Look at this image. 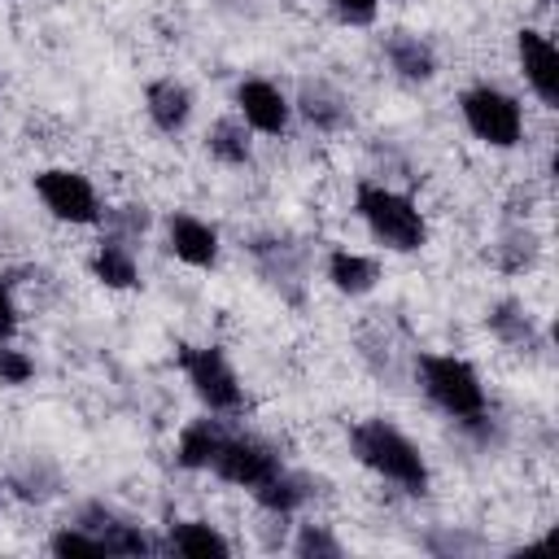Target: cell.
<instances>
[{
  "instance_id": "obj_1",
  "label": "cell",
  "mask_w": 559,
  "mask_h": 559,
  "mask_svg": "<svg viewBox=\"0 0 559 559\" xmlns=\"http://www.w3.org/2000/svg\"><path fill=\"white\" fill-rule=\"evenodd\" d=\"M415 380H419L424 397L445 419L467 428L476 441L489 445L498 437V424H493V411H489V393L480 384V371L467 358H459V354H415Z\"/></svg>"
},
{
  "instance_id": "obj_2",
  "label": "cell",
  "mask_w": 559,
  "mask_h": 559,
  "mask_svg": "<svg viewBox=\"0 0 559 559\" xmlns=\"http://www.w3.org/2000/svg\"><path fill=\"white\" fill-rule=\"evenodd\" d=\"M349 454H354L367 472H376L380 480H389L393 489H402V493H411V498H424V493L432 489V472H428L424 450H419L393 419H380V415L358 419V424L349 428Z\"/></svg>"
},
{
  "instance_id": "obj_3",
  "label": "cell",
  "mask_w": 559,
  "mask_h": 559,
  "mask_svg": "<svg viewBox=\"0 0 559 559\" xmlns=\"http://www.w3.org/2000/svg\"><path fill=\"white\" fill-rule=\"evenodd\" d=\"M354 214L362 218V227L371 231V240L384 245L389 253H415L428 240L424 210L406 192H397V188H389L380 179H362L354 188Z\"/></svg>"
},
{
  "instance_id": "obj_4",
  "label": "cell",
  "mask_w": 559,
  "mask_h": 559,
  "mask_svg": "<svg viewBox=\"0 0 559 559\" xmlns=\"http://www.w3.org/2000/svg\"><path fill=\"white\" fill-rule=\"evenodd\" d=\"M459 118L489 148H515L524 140V109L498 83H472V87H463L459 92Z\"/></svg>"
},
{
  "instance_id": "obj_5",
  "label": "cell",
  "mask_w": 559,
  "mask_h": 559,
  "mask_svg": "<svg viewBox=\"0 0 559 559\" xmlns=\"http://www.w3.org/2000/svg\"><path fill=\"white\" fill-rule=\"evenodd\" d=\"M179 371L188 376L197 402L210 411V415H236L245 406V389H240V376L231 367V358L218 349V345H179Z\"/></svg>"
},
{
  "instance_id": "obj_6",
  "label": "cell",
  "mask_w": 559,
  "mask_h": 559,
  "mask_svg": "<svg viewBox=\"0 0 559 559\" xmlns=\"http://www.w3.org/2000/svg\"><path fill=\"white\" fill-rule=\"evenodd\" d=\"M35 197L44 201V210L57 223H70V227H96L105 218V205H100L92 179L83 170H70V166L39 170L35 175Z\"/></svg>"
},
{
  "instance_id": "obj_7",
  "label": "cell",
  "mask_w": 559,
  "mask_h": 559,
  "mask_svg": "<svg viewBox=\"0 0 559 559\" xmlns=\"http://www.w3.org/2000/svg\"><path fill=\"white\" fill-rule=\"evenodd\" d=\"M280 467H284L280 454H275L266 441L249 437V432H227L223 445H218V454H214V463H210V472H214L218 480L240 485V489H249V493H253L262 480H271Z\"/></svg>"
},
{
  "instance_id": "obj_8",
  "label": "cell",
  "mask_w": 559,
  "mask_h": 559,
  "mask_svg": "<svg viewBox=\"0 0 559 559\" xmlns=\"http://www.w3.org/2000/svg\"><path fill=\"white\" fill-rule=\"evenodd\" d=\"M74 524H83L87 533H96L105 542V555H162V537H148L135 520H127L122 511H114L100 498L83 502L74 511Z\"/></svg>"
},
{
  "instance_id": "obj_9",
  "label": "cell",
  "mask_w": 559,
  "mask_h": 559,
  "mask_svg": "<svg viewBox=\"0 0 559 559\" xmlns=\"http://www.w3.org/2000/svg\"><path fill=\"white\" fill-rule=\"evenodd\" d=\"M236 118L258 135H284L293 127V100L271 79H240L236 83Z\"/></svg>"
},
{
  "instance_id": "obj_10",
  "label": "cell",
  "mask_w": 559,
  "mask_h": 559,
  "mask_svg": "<svg viewBox=\"0 0 559 559\" xmlns=\"http://www.w3.org/2000/svg\"><path fill=\"white\" fill-rule=\"evenodd\" d=\"M515 57H520V74H524L528 92L546 109H559V52H555L550 35L533 31V26H520L515 31Z\"/></svg>"
},
{
  "instance_id": "obj_11",
  "label": "cell",
  "mask_w": 559,
  "mask_h": 559,
  "mask_svg": "<svg viewBox=\"0 0 559 559\" xmlns=\"http://www.w3.org/2000/svg\"><path fill=\"white\" fill-rule=\"evenodd\" d=\"M166 249H170L183 266L210 271V266H218L223 240H218V231H214L205 218H197V214H188V210H175V214L166 218Z\"/></svg>"
},
{
  "instance_id": "obj_12",
  "label": "cell",
  "mask_w": 559,
  "mask_h": 559,
  "mask_svg": "<svg viewBox=\"0 0 559 559\" xmlns=\"http://www.w3.org/2000/svg\"><path fill=\"white\" fill-rule=\"evenodd\" d=\"M249 253L262 271V280H271L275 288H284L288 297H297V284L306 275V253L301 245H293L288 236H253L249 240Z\"/></svg>"
},
{
  "instance_id": "obj_13",
  "label": "cell",
  "mask_w": 559,
  "mask_h": 559,
  "mask_svg": "<svg viewBox=\"0 0 559 559\" xmlns=\"http://www.w3.org/2000/svg\"><path fill=\"white\" fill-rule=\"evenodd\" d=\"M384 61L402 83H432L437 79V48L415 31H389L384 35Z\"/></svg>"
},
{
  "instance_id": "obj_14",
  "label": "cell",
  "mask_w": 559,
  "mask_h": 559,
  "mask_svg": "<svg viewBox=\"0 0 559 559\" xmlns=\"http://www.w3.org/2000/svg\"><path fill=\"white\" fill-rule=\"evenodd\" d=\"M192 109H197V100H192L188 83H179V79H153L144 87V114L162 135H179L192 122Z\"/></svg>"
},
{
  "instance_id": "obj_15",
  "label": "cell",
  "mask_w": 559,
  "mask_h": 559,
  "mask_svg": "<svg viewBox=\"0 0 559 559\" xmlns=\"http://www.w3.org/2000/svg\"><path fill=\"white\" fill-rule=\"evenodd\" d=\"M293 109H297L314 131H323V135H332V131H341V127L349 122V100H345L328 79H306L301 92H297V100H293Z\"/></svg>"
},
{
  "instance_id": "obj_16",
  "label": "cell",
  "mask_w": 559,
  "mask_h": 559,
  "mask_svg": "<svg viewBox=\"0 0 559 559\" xmlns=\"http://www.w3.org/2000/svg\"><path fill=\"white\" fill-rule=\"evenodd\" d=\"M92 275H96V284H105V288H114V293L135 288V284H140V262H135L131 240L105 231L100 245H96V253H92Z\"/></svg>"
},
{
  "instance_id": "obj_17",
  "label": "cell",
  "mask_w": 559,
  "mask_h": 559,
  "mask_svg": "<svg viewBox=\"0 0 559 559\" xmlns=\"http://www.w3.org/2000/svg\"><path fill=\"white\" fill-rule=\"evenodd\" d=\"M485 328L507 345V349H533L537 345V319H533V310L520 301V297H502V301H493L489 310H485Z\"/></svg>"
},
{
  "instance_id": "obj_18",
  "label": "cell",
  "mask_w": 559,
  "mask_h": 559,
  "mask_svg": "<svg viewBox=\"0 0 559 559\" xmlns=\"http://www.w3.org/2000/svg\"><path fill=\"white\" fill-rule=\"evenodd\" d=\"M162 555H188V559L231 555V542L210 520H170V528L162 537Z\"/></svg>"
},
{
  "instance_id": "obj_19",
  "label": "cell",
  "mask_w": 559,
  "mask_h": 559,
  "mask_svg": "<svg viewBox=\"0 0 559 559\" xmlns=\"http://www.w3.org/2000/svg\"><path fill=\"white\" fill-rule=\"evenodd\" d=\"M323 275L341 297H367L380 280V266H376V258H367L358 249H332L323 262Z\"/></svg>"
},
{
  "instance_id": "obj_20",
  "label": "cell",
  "mask_w": 559,
  "mask_h": 559,
  "mask_svg": "<svg viewBox=\"0 0 559 559\" xmlns=\"http://www.w3.org/2000/svg\"><path fill=\"white\" fill-rule=\"evenodd\" d=\"M223 437H227L223 419H214V415H201V419H192V424L179 432V445H175V463H179L183 472H210V463H214V454H218Z\"/></svg>"
},
{
  "instance_id": "obj_21",
  "label": "cell",
  "mask_w": 559,
  "mask_h": 559,
  "mask_svg": "<svg viewBox=\"0 0 559 559\" xmlns=\"http://www.w3.org/2000/svg\"><path fill=\"white\" fill-rule=\"evenodd\" d=\"M205 153L218 162V166H249L253 162V131L240 122V118H218L210 131H205Z\"/></svg>"
},
{
  "instance_id": "obj_22",
  "label": "cell",
  "mask_w": 559,
  "mask_h": 559,
  "mask_svg": "<svg viewBox=\"0 0 559 559\" xmlns=\"http://www.w3.org/2000/svg\"><path fill=\"white\" fill-rule=\"evenodd\" d=\"M253 498H258V507H262V511H271V515H280V520H288L293 511H301V507L310 502V480H306V476H297V472H288V467H280L271 480H262V485L253 489Z\"/></svg>"
},
{
  "instance_id": "obj_23",
  "label": "cell",
  "mask_w": 559,
  "mask_h": 559,
  "mask_svg": "<svg viewBox=\"0 0 559 559\" xmlns=\"http://www.w3.org/2000/svg\"><path fill=\"white\" fill-rule=\"evenodd\" d=\"M48 550L61 555V559H83V555L96 559V555H105V542H100L96 533H87L83 524L70 520V524H61V528L48 537Z\"/></svg>"
},
{
  "instance_id": "obj_24",
  "label": "cell",
  "mask_w": 559,
  "mask_h": 559,
  "mask_svg": "<svg viewBox=\"0 0 559 559\" xmlns=\"http://www.w3.org/2000/svg\"><path fill=\"white\" fill-rule=\"evenodd\" d=\"M293 555L297 559H341L345 546L332 537L328 524H301L297 537H293Z\"/></svg>"
},
{
  "instance_id": "obj_25",
  "label": "cell",
  "mask_w": 559,
  "mask_h": 559,
  "mask_svg": "<svg viewBox=\"0 0 559 559\" xmlns=\"http://www.w3.org/2000/svg\"><path fill=\"white\" fill-rule=\"evenodd\" d=\"M9 489H13L17 498H26V502H44L48 493H57V472H52L48 463L17 467V472L9 476Z\"/></svg>"
},
{
  "instance_id": "obj_26",
  "label": "cell",
  "mask_w": 559,
  "mask_h": 559,
  "mask_svg": "<svg viewBox=\"0 0 559 559\" xmlns=\"http://www.w3.org/2000/svg\"><path fill=\"white\" fill-rule=\"evenodd\" d=\"M35 380V358L26 349H13L9 341L0 345V384L4 389H22Z\"/></svg>"
},
{
  "instance_id": "obj_27",
  "label": "cell",
  "mask_w": 559,
  "mask_h": 559,
  "mask_svg": "<svg viewBox=\"0 0 559 559\" xmlns=\"http://www.w3.org/2000/svg\"><path fill=\"white\" fill-rule=\"evenodd\" d=\"M328 9L345 22V26H371L380 17V0H328Z\"/></svg>"
},
{
  "instance_id": "obj_28",
  "label": "cell",
  "mask_w": 559,
  "mask_h": 559,
  "mask_svg": "<svg viewBox=\"0 0 559 559\" xmlns=\"http://www.w3.org/2000/svg\"><path fill=\"white\" fill-rule=\"evenodd\" d=\"M17 336V301H13V284L0 275V345Z\"/></svg>"
},
{
  "instance_id": "obj_29",
  "label": "cell",
  "mask_w": 559,
  "mask_h": 559,
  "mask_svg": "<svg viewBox=\"0 0 559 559\" xmlns=\"http://www.w3.org/2000/svg\"><path fill=\"white\" fill-rule=\"evenodd\" d=\"M542 4H555V0H542Z\"/></svg>"
},
{
  "instance_id": "obj_30",
  "label": "cell",
  "mask_w": 559,
  "mask_h": 559,
  "mask_svg": "<svg viewBox=\"0 0 559 559\" xmlns=\"http://www.w3.org/2000/svg\"><path fill=\"white\" fill-rule=\"evenodd\" d=\"M0 502H4V489H0Z\"/></svg>"
}]
</instances>
